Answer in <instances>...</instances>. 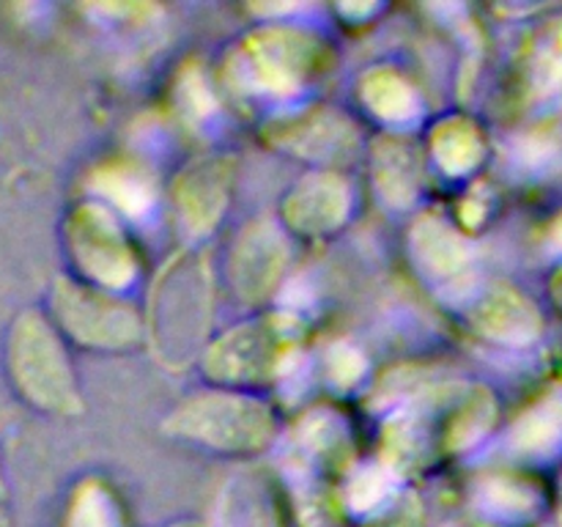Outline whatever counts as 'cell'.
<instances>
[{"instance_id": "obj_1", "label": "cell", "mask_w": 562, "mask_h": 527, "mask_svg": "<svg viewBox=\"0 0 562 527\" xmlns=\"http://www.w3.org/2000/svg\"><path fill=\"white\" fill-rule=\"evenodd\" d=\"M272 412L247 393H198L170 415V431L203 450L250 456L274 434Z\"/></svg>"}, {"instance_id": "obj_2", "label": "cell", "mask_w": 562, "mask_h": 527, "mask_svg": "<svg viewBox=\"0 0 562 527\" xmlns=\"http://www.w3.org/2000/svg\"><path fill=\"white\" fill-rule=\"evenodd\" d=\"M9 366L16 388L36 406L64 415L80 410V390L64 340L38 313H25L14 324Z\"/></svg>"}, {"instance_id": "obj_3", "label": "cell", "mask_w": 562, "mask_h": 527, "mask_svg": "<svg viewBox=\"0 0 562 527\" xmlns=\"http://www.w3.org/2000/svg\"><path fill=\"white\" fill-rule=\"evenodd\" d=\"M60 327L93 349H126L140 338V316L110 291L91 283H60L55 291Z\"/></svg>"}, {"instance_id": "obj_4", "label": "cell", "mask_w": 562, "mask_h": 527, "mask_svg": "<svg viewBox=\"0 0 562 527\" xmlns=\"http://www.w3.org/2000/svg\"><path fill=\"white\" fill-rule=\"evenodd\" d=\"M71 527H124V514L104 486H86L71 508Z\"/></svg>"}, {"instance_id": "obj_5", "label": "cell", "mask_w": 562, "mask_h": 527, "mask_svg": "<svg viewBox=\"0 0 562 527\" xmlns=\"http://www.w3.org/2000/svg\"><path fill=\"white\" fill-rule=\"evenodd\" d=\"M217 527H274L272 505L252 489H241L234 503L223 505Z\"/></svg>"}, {"instance_id": "obj_6", "label": "cell", "mask_w": 562, "mask_h": 527, "mask_svg": "<svg viewBox=\"0 0 562 527\" xmlns=\"http://www.w3.org/2000/svg\"><path fill=\"white\" fill-rule=\"evenodd\" d=\"M168 527H203V525H198V522H181V525H168Z\"/></svg>"}, {"instance_id": "obj_7", "label": "cell", "mask_w": 562, "mask_h": 527, "mask_svg": "<svg viewBox=\"0 0 562 527\" xmlns=\"http://www.w3.org/2000/svg\"><path fill=\"white\" fill-rule=\"evenodd\" d=\"M0 527H9V522H5L3 514H0Z\"/></svg>"}]
</instances>
